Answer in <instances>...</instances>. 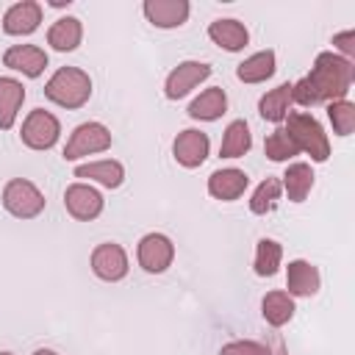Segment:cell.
I'll list each match as a JSON object with an SVG mask.
<instances>
[{"label":"cell","instance_id":"obj_22","mask_svg":"<svg viewBox=\"0 0 355 355\" xmlns=\"http://www.w3.org/2000/svg\"><path fill=\"white\" fill-rule=\"evenodd\" d=\"M272 75H275V50H261L236 67V78L241 83H263Z\"/></svg>","mask_w":355,"mask_h":355},{"label":"cell","instance_id":"obj_19","mask_svg":"<svg viewBox=\"0 0 355 355\" xmlns=\"http://www.w3.org/2000/svg\"><path fill=\"white\" fill-rule=\"evenodd\" d=\"M25 100V86L17 78H0V128L8 130L17 122L19 105Z\"/></svg>","mask_w":355,"mask_h":355},{"label":"cell","instance_id":"obj_16","mask_svg":"<svg viewBox=\"0 0 355 355\" xmlns=\"http://www.w3.org/2000/svg\"><path fill=\"white\" fill-rule=\"evenodd\" d=\"M319 283H322V277H319V269L313 263H308L302 258L288 263V269H286V288H288L291 297H313L319 291Z\"/></svg>","mask_w":355,"mask_h":355},{"label":"cell","instance_id":"obj_18","mask_svg":"<svg viewBox=\"0 0 355 355\" xmlns=\"http://www.w3.org/2000/svg\"><path fill=\"white\" fill-rule=\"evenodd\" d=\"M80 39H83V25H80L78 17H61L47 31V44L53 50H58V53L75 50L80 44Z\"/></svg>","mask_w":355,"mask_h":355},{"label":"cell","instance_id":"obj_7","mask_svg":"<svg viewBox=\"0 0 355 355\" xmlns=\"http://www.w3.org/2000/svg\"><path fill=\"white\" fill-rule=\"evenodd\" d=\"M136 258H139V266L150 275H161L172 266L175 261V244L169 236L164 233H147L141 236L139 241V250H136Z\"/></svg>","mask_w":355,"mask_h":355},{"label":"cell","instance_id":"obj_12","mask_svg":"<svg viewBox=\"0 0 355 355\" xmlns=\"http://www.w3.org/2000/svg\"><path fill=\"white\" fill-rule=\"evenodd\" d=\"M141 11L155 28H180L189 19L191 6L186 0H144Z\"/></svg>","mask_w":355,"mask_h":355},{"label":"cell","instance_id":"obj_2","mask_svg":"<svg viewBox=\"0 0 355 355\" xmlns=\"http://www.w3.org/2000/svg\"><path fill=\"white\" fill-rule=\"evenodd\" d=\"M44 97L61 108H80L92 97V78L80 67H61L44 83Z\"/></svg>","mask_w":355,"mask_h":355},{"label":"cell","instance_id":"obj_10","mask_svg":"<svg viewBox=\"0 0 355 355\" xmlns=\"http://www.w3.org/2000/svg\"><path fill=\"white\" fill-rule=\"evenodd\" d=\"M92 272L105 280V283H116L128 275V252L114 244V241H103L92 250Z\"/></svg>","mask_w":355,"mask_h":355},{"label":"cell","instance_id":"obj_9","mask_svg":"<svg viewBox=\"0 0 355 355\" xmlns=\"http://www.w3.org/2000/svg\"><path fill=\"white\" fill-rule=\"evenodd\" d=\"M64 208L72 219L89 222L103 214V194L89 183H72L64 191Z\"/></svg>","mask_w":355,"mask_h":355},{"label":"cell","instance_id":"obj_14","mask_svg":"<svg viewBox=\"0 0 355 355\" xmlns=\"http://www.w3.org/2000/svg\"><path fill=\"white\" fill-rule=\"evenodd\" d=\"M42 22V6L33 3V0H22V3H14L6 14H3V31L8 36H28L39 28Z\"/></svg>","mask_w":355,"mask_h":355},{"label":"cell","instance_id":"obj_3","mask_svg":"<svg viewBox=\"0 0 355 355\" xmlns=\"http://www.w3.org/2000/svg\"><path fill=\"white\" fill-rule=\"evenodd\" d=\"M288 139L297 144V150L308 153L313 161H327L330 158V141H327V133L324 128L319 125V119L308 111H294L286 116V128Z\"/></svg>","mask_w":355,"mask_h":355},{"label":"cell","instance_id":"obj_24","mask_svg":"<svg viewBox=\"0 0 355 355\" xmlns=\"http://www.w3.org/2000/svg\"><path fill=\"white\" fill-rule=\"evenodd\" d=\"M252 147V133L247 128L244 119H233L227 128H225V136H222V144H219V155L222 158H241L244 153H250Z\"/></svg>","mask_w":355,"mask_h":355},{"label":"cell","instance_id":"obj_11","mask_svg":"<svg viewBox=\"0 0 355 355\" xmlns=\"http://www.w3.org/2000/svg\"><path fill=\"white\" fill-rule=\"evenodd\" d=\"M208 150H211V139L208 133L197 130V128H186L175 136V144H172V153H175V161L186 169H194L200 166L205 158H208Z\"/></svg>","mask_w":355,"mask_h":355},{"label":"cell","instance_id":"obj_20","mask_svg":"<svg viewBox=\"0 0 355 355\" xmlns=\"http://www.w3.org/2000/svg\"><path fill=\"white\" fill-rule=\"evenodd\" d=\"M75 178H89L97 180L105 189H119L125 180V166L119 161H92V164H80L75 166Z\"/></svg>","mask_w":355,"mask_h":355},{"label":"cell","instance_id":"obj_13","mask_svg":"<svg viewBox=\"0 0 355 355\" xmlns=\"http://www.w3.org/2000/svg\"><path fill=\"white\" fill-rule=\"evenodd\" d=\"M3 64L14 72L28 75V78H39L47 67V53L36 44H14L3 53Z\"/></svg>","mask_w":355,"mask_h":355},{"label":"cell","instance_id":"obj_29","mask_svg":"<svg viewBox=\"0 0 355 355\" xmlns=\"http://www.w3.org/2000/svg\"><path fill=\"white\" fill-rule=\"evenodd\" d=\"M327 116H330V125L338 136H349L355 130V103L333 100V103H327Z\"/></svg>","mask_w":355,"mask_h":355},{"label":"cell","instance_id":"obj_27","mask_svg":"<svg viewBox=\"0 0 355 355\" xmlns=\"http://www.w3.org/2000/svg\"><path fill=\"white\" fill-rule=\"evenodd\" d=\"M280 261H283V247L275 239H261L255 247V275L272 277L280 269Z\"/></svg>","mask_w":355,"mask_h":355},{"label":"cell","instance_id":"obj_35","mask_svg":"<svg viewBox=\"0 0 355 355\" xmlns=\"http://www.w3.org/2000/svg\"><path fill=\"white\" fill-rule=\"evenodd\" d=\"M0 355H14V352H0Z\"/></svg>","mask_w":355,"mask_h":355},{"label":"cell","instance_id":"obj_6","mask_svg":"<svg viewBox=\"0 0 355 355\" xmlns=\"http://www.w3.org/2000/svg\"><path fill=\"white\" fill-rule=\"evenodd\" d=\"M19 136H22V144L31 147V150H50L58 141V136H61V122L50 111L33 108L25 116Z\"/></svg>","mask_w":355,"mask_h":355},{"label":"cell","instance_id":"obj_8","mask_svg":"<svg viewBox=\"0 0 355 355\" xmlns=\"http://www.w3.org/2000/svg\"><path fill=\"white\" fill-rule=\"evenodd\" d=\"M205 78H211V67L202 61H180L164 80V94L169 100H180L186 97L194 86H200Z\"/></svg>","mask_w":355,"mask_h":355},{"label":"cell","instance_id":"obj_15","mask_svg":"<svg viewBox=\"0 0 355 355\" xmlns=\"http://www.w3.org/2000/svg\"><path fill=\"white\" fill-rule=\"evenodd\" d=\"M247 183H250V178H247V172H241V169H216L211 178H208V194L214 197V200H222V202H230V200H239L241 194H244V189H247Z\"/></svg>","mask_w":355,"mask_h":355},{"label":"cell","instance_id":"obj_4","mask_svg":"<svg viewBox=\"0 0 355 355\" xmlns=\"http://www.w3.org/2000/svg\"><path fill=\"white\" fill-rule=\"evenodd\" d=\"M3 208L17 219H33L44 211V194L25 178H11L3 189Z\"/></svg>","mask_w":355,"mask_h":355},{"label":"cell","instance_id":"obj_26","mask_svg":"<svg viewBox=\"0 0 355 355\" xmlns=\"http://www.w3.org/2000/svg\"><path fill=\"white\" fill-rule=\"evenodd\" d=\"M294 300L288 291H269L263 300H261V313L263 319L272 324V327H283L286 322H291L294 316Z\"/></svg>","mask_w":355,"mask_h":355},{"label":"cell","instance_id":"obj_1","mask_svg":"<svg viewBox=\"0 0 355 355\" xmlns=\"http://www.w3.org/2000/svg\"><path fill=\"white\" fill-rule=\"evenodd\" d=\"M308 86L316 94V103H333L347 100V92L352 86V61L336 55V53H319L313 61L311 75H305Z\"/></svg>","mask_w":355,"mask_h":355},{"label":"cell","instance_id":"obj_21","mask_svg":"<svg viewBox=\"0 0 355 355\" xmlns=\"http://www.w3.org/2000/svg\"><path fill=\"white\" fill-rule=\"evenodd\" d=\"M225 111H227V94H225V89H219V86L205 89V92H202L200 97H194L191 105H189V116H191V119H202V122H214V119H219Z\"/></svg>","mask_w":355,"mask_h":355},{"label":"cell","instance_id":"obj_31","mask_svg":"<svg viewBox=\"0 0 355 355\" xmlns=\"http://www.w3.org/2000/svg\"><path fill=\"white\" fill-rule=\"evenodd\" d=\"M219 355H266V349L258 341H227Z\"/></svg>","mask_w":355,"mask_h":355},{"label":"cell","instance_id":"obj_5","mask_svg":"<svg viewBox=\"0 0 355 355\" xmlns=\"http://www.w3.org/2000/svg\"><path fill=\"white\" fill-rule=\"evenodd\" d=\"M111 147V130L103 122H83L72 130L67 147H64V161H78L83 155H94Z\"/></svg>","mask_w":355,"mask_h":355},{"label":"cell","instance_id":"obj_17","mask_svg":"<svg viewBox=\"0 0 355 355\" xmlns=\"http://www.w3.org/2000/svg\"><path fill=\"white\" fill-rule=\"evenodd\" d=\"M208 36H211L214 44H219L227 53H239L250 42V33L239 19H214L208 25Z\"/></svg>","mask_w":355,"mask_h":355},{"label":"cell","instance_id":"obj_28","mask_svg":"<svg viewBox=\"0 0 355 355\" xmlns=\"http://www.w3.org/2000/svg\"><path fill=\"white\" fill-rule=\"evenodd\" d=\"M280 180L277 178H266V180H261L258 183V189L252 191V197H250V211L252 214H269L275 205H277V200H280Z\"/></svg>","mask_w":355,"mask_h":355},{"label":"cell","instance_id":"obj_33","mask_svg":"<svg viewBox=\"0 0 355 355\" xmlns=\"http://www.w3.org/2000/svg\"><path fill=\"white\" fill-rule=\"evenodd\" d=\"M263 349H266V355H288V352H286V344H283L280 336H272V341H269Z\"/></svg>","mask_w":355,"mask_h":355},{"label":"cell","instance_id":"obj_30","mask_svg":"<svg viewBox=\"0 0 355 355\" xmlns=\"http://www.w3.org/2000/svg\"><path fill=\"white\" fill-rule=\"evenodd\" d=\"M263 153H266L269 161H288V158H294L300 150H297V144L288 139V133H286L283 128H277V130H272V133L266 136Z\"/></svg>","mask_w":355,"mask_h":355},{"label":"cell","instance_id":"obj_34","mask_svg":"<svg viewBox=\"0 0 355 355\" xmlns=\"http://www.w3.org/2000/svg\"><path fill=\"white\" fill-rule=\"evenodd\" d=\"M33 355H58V352H55V349H36Z\"/></svg>","mask_w":355,"mask_h":355},{"label":"cell","instance_id":"obj_25","mask_svg":"<svg viewBox=\"0 0 355 355\" xmlns=\"http://www.w3.org/2000/svg\"><path fill=\"white\" fill-rule=\"evenodd\" d=\"M288 194L291 202H302L308 197V191L313 189V169L311 164H291L286 172H283V183H280Z\"/></svg>","mask_w":355,"mask_h":355},{"label":"cell","instance_id":"obj_32","mask_svg":"<svg viewBox=\"0 0 355 355\" xmlns=\"http://www.w3.org/2000/svg\"><path fill=\"white\" fill-rule=\"evenodd\" d=\"M333 44L347 55V61L355 55V31L349 28V31H344V33H336L333 36Z\"/></svg>","mask_w":355,"mask_h":355},{"label":"cell","instance_id":"obj_23","mask_svg":"<svg viewBox=\"0 0 355 355\" xmlns=\"http://www.w3.org/2000/svg\"><path fill=\"white\" fill-rule=\"evenodd\" d=\"M288 108H291V83H280L258 100V114L266 122H283L288 116Z\"/></svg>","mask_w":355,"mask_h":355}]
</instances>
